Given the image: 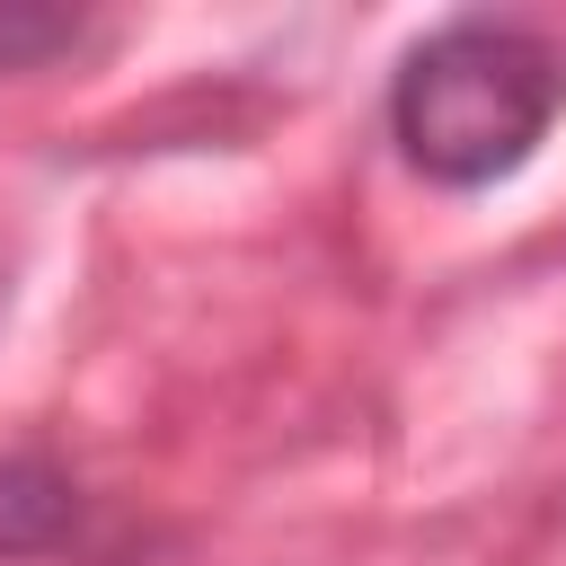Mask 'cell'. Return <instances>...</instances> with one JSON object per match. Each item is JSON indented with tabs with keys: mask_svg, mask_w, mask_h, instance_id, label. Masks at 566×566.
<instances>
[{
	"mask_svg": "<svg viewBox=\"0 0 566 566\" xmlns=\"http://www.w3.org/2000/svg\"><path fill=\"white\" fill-rule=\"evenodd\" d=\"M557 106H566V62L539 35L486 27V18L424 35L389 80V133H398L407 168L433 186L513 177L539 150V133L557 124Z\"/></svg>",
	"mask_w": 566,
	"mask_h": 566,
	"instance_id": "cell-1",
	"label": "cell"
},
{
	"mask_svg": "<svg viewBox=\"0 0 566 566\" xmlns=\"http://www.w3.org/2000/svg\"><path fill=\"white\" fill-rule=\"evenodd\" d=\"M71 531V486L44 460H0V557H35Z\"/></svg>",
	"mask_w": 566,
	"mask_h": 566,
	"instance_id": "cell-2",
	"label": "cell"
},
{
	"mask_svg": "<svg viewBox=\"0 0 566 566\" xmlns=\"http://www.w3.org/2000/svg\"><path fill=\"white\" fill-rule=\"evenodd\" d=\"M80 44V18L62 9H0V71H27L44 53H71Z\"/></svg>",
	"mask_w": 566,
	"mask_h": 566,
	"instance_id": "cell-3",
	"label": "cell"
}]
</instances>
